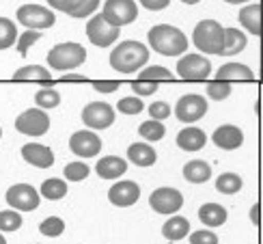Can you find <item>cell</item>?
<instances>
[{"instance_id":"obj_1","label":"cell","mask_w":263,"mask_h":244,"mask_svg":"<svg viewBox=\"0 0 263 244\" xmlns=\"http://www.w3.org/2000/svg\"><path fill=\"white\" fill-rule=\"evenodd\" d=\"M149 61V48L140 41H119L110 52V67L119 74H136Z\"/></svg>"},{"instance_id":"obj_2","label":"cell","mask_w":263,"mask_h":244,"mask_svg":"<svg viewBox=\"0 0 263 244\" xmlns=\"http://www.w3.org/2000/svg\"><path fill=\"white\" fill-rule=\"evenodd\" d=\"M149 46L153 48V52L162 54V57H181V54L188 50V37L171 24H158L149 30Z\"/></svg>"},{"instance_id":"obj_3","label":"cell","mask_w":263,"mask_h":244,"mask_svg":"<svg viewBox=\"0 0 263 244\" xmlns=\"http://www.w3.org/2000/svg\"><path fill=\"white\" fill-rule=\"evenodd\" d=\"M48 65L57 72H67V69H76L86 61V50L84 46L76 41H65V43H57L50 52H48Z\"/></svg>"},{"instance_id":"obj_4","label":"cell","mask_w":263,"mask_h":244,"mask_svg":"<svg viewBox=\"0 0 263 244\" xmlns=\"http://www.w3.org/2000/svg\"><path fill=\"white\" fill-rule=\"evenodd\" d=\"M194 46L205 54H222V43H224V28L218 24L216 20H203L196 24L192 32Z\"/></svg>"},{"instance_id":"obj_5","label":"cell","mask_w":263,"mask_h":244,"mask_svg":"<svg viewBox=\"0 0 263 244\" xmlns=\"http://www.w3.org/2000/svg\"><path fill=\"white\" fill-rule=\"evenodd\" d=\"M102 18L115 28L127 26L138 18V5L134 0H106L102 7Z\"/></svg>"},{"instance_id":"obj_6","label":"cell","mask_w":263,"mask_h":244,"mask_svg":"<svg viewBox=\"0 0 263 244\" xmlns=\"http://www.w3.org/2000/svg\"><path fill=\"white\" fill-rule=\"evenodd\" d=\"M15 130L26 136H43L50 130V115L41 108H28L15 119Z\"/></svg>"},{"instance_id":"obj_7","label":"cell","mask_w":263,"mask_h":244,"mask_svg":"<svg viewBox=\"0 0 263 244\" xmlns=\"http://www.w3.org/2000/svg\"><path fill=\"white\" fill-rule=\"evenodd\" d=\"M149 205L153 207V212L173 216L175 212H179V210H181L183 195L177 190V188L162 186V188H156V190L149 195Z\"/></svg>"},{"instance_id":"obj_8","label":"cell","mask_w":263,"mask_h":244,"mask_svg":"<svg viewBox=\"0 0 263 244\" xmlns=\"http://www.w3.org/2000/svg\"><path fill=\"white\" fill-rule=\"evenodd\" d=\"M17 22H22L28 30H43V28H52L57 18L48 7L41 5H22L17 9Z\"/></svg>"},{"instance_id":"obj_9","label":"cell","mask_w":263,"mask_h":244,"mask_svg":"<svg viewBox=\"0 0 263 244\" xmlns=\"http://www.w3.org/2000/svg\"><path fill=\"white\" fill-rule=\"evenodd\" d=\"M121 35V28L110 26L108 22L102 18V13H95L89 22H86V37L91 39L93 46L97 48H108L119 39Z\"/></svg>"},{"instance_id":"obj_10","label":"cell","mask_w":263,"mask_h":244,"mask_svg":"<svg viewBox=\"0 0 263 244\" xmlns=\"http://www.w3.org/2000/svg\"><path fill=\"white\" fill-rule=\"evenodd\" d=\"M7 203L17 212H32L41 203V195L30 184H15L7 190Z\"/></svg>"},{"instance_id":"obj_11","label":"cell","mask_w":263,"mask_h":244,"mask_svg":"<svg viewBox=\"0 0 263 244\" xmlns=\"http://www.w3.org/2000/svg\"><path fill=\"white\" fill-rule=\"evenodd\" d=\"M207 99L199 93H188L177 99V104H175V117H177L181 124H194V121H199L201 117H205L207 113Z\"/></svg>"},{"instance_id":"obj_12","label":"cell","mask_w":263,"mask_h":244,"mask_svg":"<svg viewBox=\"0 0 263 244\" xmlns=\"http://www.w3.org/2000/svg\"><path fill=\"white\" fill-rule=\"evenodd\" d=\"M177 74L183 80H207L212 76V63L210 59L201 57V54H188V57H181L177 63Z\"/></svg>"},{"instance_id":"obj_13","label":"cell","mask_w":263,"mask_h":244,"mask_svg":"<svg viewBox=\"0 0 263 244\" xmlns=\"http://www.w3.org/2000/svg\"><path fill=\"white\" fill-rule=\"evenodd\" d=\"M82 121L91 130H106L115 124V108L106 102H91L82 108Z\"/></svg>"},{"instance_id":"obj_14","label":"cell","mask_w":263,"mask_h":244,"mask_svg":"<svg viewBox=\"0 0 263 244\" xmlns=\"http://www.w3.org/2000/svg\"><path fill=\"white\" fill-rule=\"evenodd\" d=\"M69 149L78 158H95L102 151V138L93 130H80L73 132L69 138Z\"/></svg>"},{"instance_id":"obj_15","label":"cell","mask_w":263,"mask_h":244,"mask_svg":"<svg viewBox=\"0 0 263 244\" xmlns=\"http://www.w3.org/2000/svg\"><path fill=\"white\" fill-rule=\"evenodd\" d=\"M108 199H110V203L117 207H129L140 199V186L129 180L117 182V184H112L110 190H108Z\"/></svg>"},{"instance_id":"obj_16","label":"cell","mask_w":263,"mask_h":244,"mask_svg":"<svg viewBox=\"0 0 263 244\" xmlns=\"http://www.w3.org/2000/svg\"><path fill=\"white\" fill-rule=\"evenodd\" d=\"M212 141H214L220 149L233 151V149H239V147L244 145V132L239 130L237 126L224 124V126H220V128H216V132L212 134Z\"/></svg>"},{"instance_id":"obj_17","label":"cell","mask_w":263,"mask_h":244,"mask_svg":"<svg viewBox=\"0 0 263 244\" xmlns=\"http://www.w3.org/2000/svg\"><path fill=\"white\" fill-rule=\"evenodd\" d=\"M22 158L37 169H50L54 164V151L46 145H39V143H26L22 147Z\"/></svg>"},{"instance_id":"obj_18","label":"cell","mask_w":263,"mask_h":244,"mask_svg":"<svg viewBox=\"0 0 263 244\" xmlns=\"http://www.w3.org/2000/svg\"><path fill=\"white\" fill-rule=\"evenodd\" d=\"M216 80H222V82H229L231 84L233 80H242V82H250L255 80V74L248 65H242V63H224L218 67V74H216Z\"/></svg>"},{"instance_id":"obj_19","label":"cell","mask_w":263,"mask_h":244,"mask_svg":"<svg viewBox=\"0 0 263 244\" xmlns=\"http://www.w3.org/2000/svg\"><path fill=\"white\" fill-rule=\"evenodd\" d=\"M15 82H41L46 86H52V74L50 69H46L43 65H24V67L15 69L13 74Z\"/></svg>"},{"instance_id":"obj_20","label":"cell","mask_w":263,"mask_h":244,"mask_svg":"<svg viewBox=\"0 0 263 244\" xmlns=\"http://www.w3.org/2000/svg\"><path fill=\"white\" fill-rule=\"evenodd\" d=\"M95 171L102 180H117V177L125 175L127 160H123L121 156H104L102 160H97Z\"/></svg>"},{"instance_id":"obj_21","label":"cell","mask_w":263,"mask_h":244,"mask_svg":"<svg viewBox=\"0 0 263 244\" xmlns=\"http://www.w3.org/2000/svg\"><path fill=\"white\" fill-rule=\"evenodd\" d=\"M205 143H207V134L201 128H194V126L183 128L177 134V145L183 151H199L205 147Z\"/></svg>"},{"instance_id":"obj_22","label":"cell","mask_w":263,"mask_h":244,"mask_svg":"<svg viewBox=\"0 0 263 244\" xmlns=\"http://www.w3.org/2000/svg\"><path fill=\"white\" fill-rule=\"evenodd\" d=\"M127 160L136 166H153L158 160V153L149 143H132L127 147Z\"/></svg>"},{"instance_id":"obj_23","label":"cell","mask_w":263,"mask_h":244,"mask_svg":"<svg viewBox=\"0 0 263 244\" xmlns=\"http://www.w3.org/2000/svg\"><path fill=\"white\" fill-rule=\"evenodd\" d=\"M199 218L205 227L214 229V227L224 225L229 214H227V207H222L220 203H205L199 207Z\"/></svg>"},{"instance_id":"obj_24","label":"cell","mask_w":263,"mask_h":244,"mask_svg":"<svg viewBox=\"0 0 263 244\" xmlns=\"http://www.w3.org/2000/svg\"><path fill=\"white\" fill-rule=\"evenodd\" d=\"M162 234H164V238L171 240V242L183 240L185 236L190 234V220L183 218V216H171L166 223L162 225Z\"/></svg>"},{"instance_id":"obj_25","label":"cell","mask_w":263,"mask_h":244,"mask_svg":"<svg viewBox=\"0 0 263 244\" xmlns=\"http://www.w3.org/2000/svg\"><path fill=\"white\" fill-rule=\"evenodd\" d=\"M239 24H242L250 35H261V5H246L242 11H239Z\"/></svg>"},{"instance_id":"obj_26","label":"cell","mask_w":263,"mask_h":244,"mask_svg":"<svg viewBox=\"0 0 263 244\" xmlns=\"http://www.w3.org/2000/svg\"><path fill=\"white\" fill-rule=\"evenodd\" d=\"M246 35L239 28H224V43H222V57H235L246 48Z\"/></svg>"},{"instance_id":"obj_27","label":"cell","mask_w":263,"mask_h":244,"mask_svg":"<svg viewBox=\"0 0 263 244\" xmlns=\"http://www.w3.org/2000/svg\"><path fill=\"white\" fill-rule=\"evenodd\" d=\"M183 177L192 184H205L212 177V166L205 160H190L183 164Z\"/></svg>"},{"instance_id":"obj_28","label":"cell","mask_w":263,"mask_h":244,"mask_svg":"<svg viewBox=\"0 0 263 244\" xmlns=\"http://www.w3.org/2000/svg\"><path fill=\"white\" fill-rule=\"evenodd\" d=\"M242 186H244V182L237 173H222L216 180V190L220 195H235L242 190Z\"/></svg>"},{"instance_id":"obj_29","label":"cell","mask_w":263,"mask_h":244,"mask_svg":"<svg viewBox=\"0 0 263 244\" xmlns=\"http://www.w3.org/2000/svg\"><path fill=\"white\" fill-rule=\"evenodd\" d=\"M138 134L145 141H149V143H158V141L164 138V134H166V128L162 126V121L149 119V121H142V124H140Z\"/></svg>"},{"instance_id":"obj_30","label":"cell","mask_w":263,"mask_h":244,"mask_svg":"<svg viewBox=\"0 0 263 244\" xmlns=\"http://www.w3.org/2000/svg\"><path fill=\"white\" fill-rule=\"evenodd\" d=\"M39 195L46 197L48 201H59V199L67 195V182L65 180H46L41 184Z\"/></svg>"},{"instance_id":"obj_31","label":"cell","mask_w":263,"mask_h":244,"mask_svg":"<svg viewBox=\"0 0 263 244\" xmlns=\"http://www.w3.org/2000/svg\"><path fill=\"white\" fill-rule=\"evenodd\" d=\"M138 80H147V82H173V74L162 67V65H149V67H142Z\"/></svg>"},{"instance_id":"obj_32","label":"cell","mask_w":263,"mask_h":244,"mask_svg":"<svg viewBox=\"0 0 263 244\" xmlns=\"http://www.w3.org/2000/svg\"><path fill=\"white\" fill-rule=\"evenodd\" d=\"M35 104L41 110H52V108H57L61 104V93L57 91V89H52V86L39 89V91L35 93Z\"/></svg>"},{"instance_id":"obj_33","label":"cell","mask_w":263,"mask_h":244,"mask_svg":"<svg viewBox=\"0 0 263 244\" xmlns=\"http://www.w3.org/2000/svg\"><path fill=\"white\" fill-rule=\"evenodd\" d=\"M17 41V26L13 20L0 18V50L11 48Z\"/></svg>"},{"instance_id":"obj_34","label":"cell","mask_w":263,"mask_h":244,"mask_svg":"<svg viewBox=\"0 0 263 244\" xmlns=\"http://www.w3.org/2000/svg\"><path fill=\"white\" fill-rule=\"evenodd\" d=\"M89 173H91L89 164H86V162H80V160L69 162V164L63 169V175L67 177L69 182H82V180H86V177H89Z\"/></svg>"},{"instance_id":"obj_35","label":"cell","mask_w":263,"mask_h":244,"mask_svg":"<svg viewBox=\"0 0 263 244\" xmlns=\"http://www.w3.org/2000/svg\"><path fill=\"white\" fill-rule=\"evenodd\" d=\"M39 231H41V236H46V238H59L65 231V220L59 216H48L39 225Z\"/></svg>"},{"instance_id":"obj_36","label":"cell","mask_w":263,"mask_h":244,"mask_svg":"<svg viewBox=\"0 0 263 244\" xmlns=\"http://www.w3.org/2000/svg\"><path fill=\"white\" fill-rule=\"evenodd\" d=\"M22 227V214L17 210H3L0 212V231H17Z\"/></svg>"},{"instance_id":"obj_37","label":"cell","mask_w":263,"mask_h":244,"mask_svg":"<svg viewBox=\"0 0 263 244\" xmlns=\"http://www.w3.org/2000/svg\"><path fill=\"white\" fill-rule=\"evenodd\" d=\"M117 108H119V113H123V115H138V113H142L145 104H142V99L138 95H127V97L119 99Z\"/></svg>"},{"instance_id":"obj_38","label":"cell","mask_w":263,"mask_h":244,"mask_svg":"<svg viewBox=\"0 0 263 244\" xmlns=\"http://www.w3.org/2000/svg\"><path fill=\"white\" fill-rule=\"evenodd\" d=\"M207 95H210L212 99H216V102H222V99H227L229 95H231V84L222 82V80L207 82Z\"/></svg>"},{"instance_id":"obj_39","label":"cell","mask_w":263,"mask_h":244,"mask_svg":"<svg viewBox=\"0 0 263 244\" xmlns=\"http://www.w3.org/2000/svg\"><path fill=\"white\" fill-rule=\"evenodd\" d=\"M41 39V32L39 30H26L24 35H17V52L22 54V57H24L26 54V50L32 46V43H37Z\"/></svg>"},{"instance_id":"obj_40","label":"cell","mask_w":263,"mask_h":244,"mask_svg":"<svg viewBox=\"0 0 263 244\" xmlns=\"http://www.w3.org/2000/svg\"><path fill=\"white\" fill-rule=\"evenodd\" d=\"M82 3H84V0H48V5L52 9L63 11V13H67V15H73L76 11L82 7Z\"/></svg>"},{"instance_id":"obj_41","label":"cell","mask_w":263,"mask_h":244,"mask_svg":"<svg viewBox=\"0 0 263 244\" xmlns=\"http://www.w3.org/2000/svg\"><path fill=\"white\" fill-rule=\"evenodd\" d=\"M190 244H218V236L212 229H199L190 234Z\"/></svg>"},{"instance_id":"obj_42","label":"cell","mask_w":263,"mask_h":244,"mask_svg":"<svg viewBox=\"0 0 263 244\" xmlns=\"http://www.w3.org/2000/svg\"><path fill=\"white\" fill-rule=\"evenodd\" d=\"M149 115H151V119H156V121H164L166 117H171V104H166V102H153L149 106Z\"/></svg>"},{"instance_id":"obj_43","label":"cell","mask_w":263,"mask_h":244,"mask_svg":"<svg viewBox=\"0 0 263 244\" xmlns=\"http://www.w3.org/2000/svg\"><path fill=\"white\" fill-rule=\"evenodd\" d=\"M132 91H136V95H151L158 91V84L147 80H134L132 82Z\"/></svg>"},{"instance_id":"obj_44","label":"cell","mask_w":263,"mask_h":244,"mask_svg":"<svg viewBox=\"0 0 263 244\" xmlns=\"http://www.w3.org/2000/svg\"><path fill=\"white\" fill-rule=\"evenodd\" d=\"M100 7V0H84L82 3V7L76 11V13L71 15V18H78V20H82V18H89L91 13H95V9Z\"/></svg>"},{"instance_id":"obj_45","label":"cell","mask_w":263,"mask_h":244,"mask_svg":"<svg viewBox=\"0 0 263 244\" xmlns=\"http://www.w3.org/2000/svg\"><path fill=\"white\" fill-rule=\"evenodd\" d=\"M119 86H121L119 80H95L93 82V89L95 91H100V93H112V91H117Z\"/></svg>"},{"instance_id":"obj_46","label":"cell","mask_w":263,"mask_h":244,"mask_svg":"<svg viewBox=\"0 0 263 244\" xmlns=\"http://www.w3.org/2000/svg\"><path fill=\"white\" fill-rule=\"evenodd\" d=\"M138 3L149 11H162V9H166L171 5V0H138Z\"/></svg>"},{"instance_id":"obj_47","label":"cell","mask_w":263,"mask_h":244,"mask_svg":"<svg viewBox=\"0 0 263 244\" xmlns=\"http://www.w3.org/2000/svg\"><path fill=\"white\" fill-rule=\"evenodd\" d=\"M250 220H253L255 227L261 225V205H259V203H255L253 207H250Z\"/></svg>"},{"instance_id":"obj_48","label":"cell","mask_w":263,"mask_h":244,"mask_svg":"<svg viewBox=\"0 0 263 244\" xmlns=\"http://www.w3.org/2000/svg\"><path fill=\"white\" fill-rule=\"evenodd\" d=\"M63 82H84V76H78V74H67L61 78Z\"/></svg>"},{"instance_id":"obj_49","label":"cell","mask_w":263,"mask_h":244,"mask_svg":"<svg viewBox=\"0 0 263 244\" xmlns=\"http://www.w3.org/2000/svg\"><path fill=\"white\" fill-rule=\"evenodd\" d=\"M229 5H242V3H250V0H224Z\"/></svg>"},{"instance_id":"obj_50","label":"cell","mask_w":263,"mask_h":244,"mask_svg":"<svg viewBox=\"0 0 263 244\" xmlns=\"http://www.w3.org/2000/svg\"><path fill=\"white\" fill-rule=\"evenodd\" d=\"M183 5H196V3H201V0H181Z\"/></svg>"},{"instance_id":"obj_51","label":"cell","mask_w":263,"mask_h":244,"mask_svg":"<svg viewBox=\"0 0 263 244\" xmlns=\"http://www.w3.org/2000/svg\"><path fill=\"white\" fill-rule=\"evenodd\" d=\"M0 244H7V240H5V236L0 234Z\"/></svg>"},{"instance_id":"obj_52","label":"cell","mask_w":263,"mask_h":244,"mask_svg":"<svg viewBox=\"0 0 263 244\" xmlns=\"http://www.w3.org/2000/svg\"><path fill=\"white\" fill-rule=\"evenodd\" d=\"M0 138H3V128H0Z\"/></svg>"}]
</instances>
